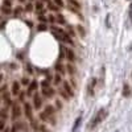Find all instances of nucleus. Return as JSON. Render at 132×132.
I'll list each match as a JSON object with an SVG mask.
<instances>
[{
    "label": "nucleus",
    "mask_w": 132,
    "mask_h": 132,
    "mask_svg": "<svg viewBox=\"0 0 132 132\" xmlns=\"http://www.w3.org/2000/svg\"><path fill=\"white\" fill-rule=\"evenodd\" d=\"M49 86H50V83H49L48 79H45V81L41 82V87H49Z\"/></svg>",
    "instance_id": "nucleus-32"
},
{
    "label": "nucleus",
    "mask_w": 132,
    "mask_h": 132,
    "mask_svg": "<svg viewBox=\"0 0 132 132\" xmlns=\"http://www.w3.org/2000/svg\"><path fill=\"white\" fill-rule=\"evenodd\" d=\"M66 70H69V74H71V75L75 74V68H73V65H71V63L66 66Z\"/></svg>",
    "instance_id": "nucleus-18"
},
{
    "label": "nucleus",
    "mask_w": 132,
    "mask_h": 132,
    "mask_svg": "<svg viewBox=\"0 0 132 132\" xmlns=\"http://www.w3.org/2000/svg\"><path fill=\"white\" fill-rule=\"evenodd\" d=\"M63 50L66 52V57H68V60H69L70 62H74V61H75V54H74V50H73V49H70V48H65Z\"/></svg>",
    "instance_id": "nucleus-6"
},
{
    "label": "nucleus",
    "mask_w": 132,
    "mask_h": 132,
    "mask_svg": "<svg viewBox=\"0 0 132 132\" xmlns=\"http://www.w3.org/2000/svg\"><path fill=\"white\" fill-rule=\"evenodd\" d=\"M40 131H41V132H48V129L45 128V126H41V127H40Z\"/></svg>",
    "instance_id": "nucleus-37"
},
{
    "label": "nucleus",
    "mask_w": 132,
    "mask_h": 132,
    "mask_svg": "<svg viewBox=\"0 0 132 132\" xmlns=\"http://www.w3.org/2000/svg\"><path fill=\"white\" fill-rule=\"evenodd\" d=\"M65 70H66V68H65V66H63V65H62L61 62H58V63L56 65V71H58V74L63 75V74L66 73Z\"/></svg>",
    "instance_id": "nucleus-11"
},
{
    "label": "nucleus",
    "mask_w": 132,
    "mask_h": 132,
    "mask_svg": "<svg viewBox=\"0 0 132 132\" xmlns=\"http://www.w3.org/2000/svg\"><path fill=\"white\" fill-rule=\"evenodd\" d=\"M63 91H65L66 94L69 95V98H71V96L74 95V91H73V89H71V87H70V85H69L68 82H66V81H63Z\"/></svg>",
    "instance_id": "nucleus-7"
},
{
    "label": "nucleus",
    "mask_w": 132,
    "mask_h": 132,
    "mask_svg": "<svg viewBox=\"0 0 132 132\" xmlns=\"http://www.w3.org/2000/svg\"><path fill=\"white\" fill-rule=\"evenodd\" d=\"M50 30H52V33H53V36L56 37L57 40L63 41V42H66V44H69V45H73V44H74V41L71 40V37H70L63 29H61V28H58V27L52 25Z\"/></svg>",
    "instance_id": "nucleus-1"
},
{
    "label": "nucleus",
    "mask_w": 132,
    "mask_h": 132,
    "mask_svg": "<svg viewBox=\"0 0 132 132\" xmlns=\"http://www.w3.org/2000/svg\"><path fill=\"white\" fill-rule=\"evenodd\" d=\"M53 3L56 4L57 7H60V8H63V7H65V4H63V0H53Z\"/></svg>",
    "instance_id": "nucleus-21"
},
{
    "label": "nucleus",
    "mask_w": 132,
    "mask_h": 132,
    "mask_svg": "<svg viewBox=\"0 0 132 132\" xmlns=\"http://www.w3.org/2000/svg\"><path fill=\"white\" fill-rule=\"evenodd\" d=\"M123 95L124 96H128L129 95V87L127 85H124V89H123Z\"/></svg>",
    "instance_id": "nucleus-26"
},
{
    "label": "nucleus",
    "mask_w": 132,
    "mask_h": 132,
    "mask_svg": "<svg viewBox=\"0 0 132 132\" xmlns=\"http://www.w3.org/2000/svg\"><path fill=\"white\" fill-rule=\"evenodd\" d=\"M33 106H35L36 110H40L42 106V99L38 93H35V95H33Z\"/></svg>",
    "instance_id": "nucleus-3"
},
{
    "label": "nucleus",
    "mask_w": 132,
    "mask_h": 132,
    "mask_svg": "<svg viewBox=\"0 0 132 132\" xmlns=\"http://www.w3.org/2000/svg\"><path fill=\"white\" fill-rule=\"evenodd\" d=\"M24 98H25V94H24V91L19 93V99H20V101H24Z\"/></svg>",
    "instance_id": "nucleus-35"
},
{
    "label": "nucleus",
    "mask_w": 132,
    "mask_h": 132,
    "mask_svg": "<svg viewBox=\"0 0 132 132\" xmlns=\"http://www.w3.org/2000/svg\"><path fill=\"white\" fill-rule=\"evenodd\" d=\"M36 9H37V12L44 9V3L41 2V0H37V2H36Z\"/></svg>",
    "instance_id": "nucleus-16"
},
{
    "label": "nucleus",
    "mask_w": 132,
    "mask_h": 132,
    "mask_svg": "<svg viewBox=\"0 0 132 132\" xmlns=\"http://www.w3.org/2000/svg\"><path fill=\"white\" fill-rule=\"evenodd\" d=\"M37 86H38L37 81H32V83H30V85H29V87H28V91H27V94H28V95H32V93H36V90H37Z\"/></svg>",
    "instance_id": "nucleus-9"
},
{
    "label": "nucleus",
    "mask_w": 132,
    "mask_h": 132,
    "mask_svg": "<svg viewBox=\"0 0 132 132\" xmlns=\"http://www.w3.org/2000/svg\"><path fill=\"white\" fill-rule=\"evenodd\" d=\"M4 128H5V120L0 119V132H2V131H3Z\"/></svg>",
    "instance_id": "nucleus-31"
},
{
    "label": "nucleus",
    "mask_w": 132,
    "mask_h": 132,
    "mask_svg": "<svg viewBox=\"0 0 132 132\" xmlns=\"http://www.w3.org/2000/svg\"><path fill=\"white\" fill-rule=\"evenodd\" d=\"M68 3L70 4V7H75V9H81V3L77 2V0H68Z\"/></svg>",
    "instance_id": "nucleus-12"
},
{
    "label": "nucleus",
    "mask_w": 132,
    "mask_h": 132,
    "mask_svg": "<svg viewBox=\"0 0 132 132\" xmlns=\"http://www.w3.org/2000/svg\"><path fill=\"white\" fill-rule=\"evenodd\" d=\"M77 29H78V32H79V36L81 37H85V35H86V33H85V28L82 25H78V27H77Z\"/></svg>",
    "instance_id": "nucleus-20"
},
{
    "label": "nucleus",
    "mask_w": 132,
    "mask_h": 132,
    "mask_svg": "<svg viewBox=\"0 0 132 132\" xmlns=\"http://www.w3.org/2000/svg\"><path fill=\"white\" fill-rule=\"evenodd\" d=\"M30 126H32V128H33V129H35V131H37V129H38V126H37V122H36V120H35V119H32V120H30Z\"/></svg>",
    "instance_id": "nucleus-23"
},
{
    "label": "nucleus",
    "mask_w": 132,
    "mask_h": 132,
    "mask_svg": "<svg viewBox=\"0 0 132 132\" xmlns=\"http://www.w3.org/2000/svg\"><path fill=\"white\" fill-rule=\"evenodd\" d=\"M56 103H57V107H58V108H61V102H60V101H57Z\"/></svg>",
    "instance_id": "nucleus-39"
},
{
    "label": "nucleus",
    "mask_w": 132,
    "mask_h": 132,
    "mask_svg": "<svg viewBox=\"0 0 132 132\" xmlns=\"http://www.w3.org/2000/svg\"><path fill=\"white\" fill-rule=\"evenodd\" d=\"M2 132H8V129H5V128H4V129H3Z\"/></svg>",
    "instance_id": "nucleus-43"
},
{
    "label": "nucleus",
    "mask_w": 132,
    "mask_h": 132,
    "mask_svg": "<svg viewBox=\"0 0 132 132\" xmlns=\"http://www.w3.org/2000/svg\"><path fill=\"white\" fill-rule=\"evenodd\" d=\"M60 83H61V77L54 75V85H60Z\"/></svg>",
    "instance_id": "nucleus-29"
},
{
    "label": "nucleus",
    "mask_w": 132,
    "mask_h": 132,
    "mask_svg": "<svg viewBox=\"0 0 132 132\" xmlns=\"http://www.w3.org/2000/svg\"><path fill=\"white\" fill-rule=\"evenodd\" d=\"M81 122H82V116H78V118H77V120H75V123H74V126H73V132H75L77 129H78Z\"/></svg>",
    "instance_id": "nucleus-14"
},
{
    "label": "nucleus",
    "mask_w": 132,
    "mask_h": 132,
    "mask_svg": "<svg viewBox=\"0 0 132 132\" xmlns=\"http://www.w3.org/2000/svg\"><path fill=\"white\" fill-rule=\"evenodd\" d=\"M129 17H131V20H132V11H131V12H129Z\"/></svg>",
    "instance_id": "nucleus-41"
},
{
    "label": "nucleus",
    "mask_w": 132,
    "mask_h": 132,
    "mask_svg": "<svg viewBox=\"0 0 132 132\" xmlns=\"http://www.w3.org/2000/svg\"><path fill=\"white\" fill-rule=\"evenodd\" d=\"M56 19H57V21H58V23H60L61 25H63V24H65V17H63V16H62L61 13H58Z\"/></svg>",
    "instance_id": "nucleus-19"
},
{
    "label": "nucleus",
    "mask_w": 132,
    "mask_h": 132,
    "mask_svg": "<svg viewBox=\"0 0 132 132\" xmlns=\"http://www.w3.org/2000/svg\"><path fill=\"white\" fill-rule=\"evenodd\" d=\"M42 94L45 96H48V98H52L54 94H56V91H54L52 87L49 86V87H42Z\"/></svg>",
    "instance_id": "nucleus-8"
},
{
    "label": "nucleus",
    "mask_w": 132,
    "mask_h": 132,
    "mask_svg": "<svg viewBox=\"0 0 132 132\" xmlns=\"http://www.w3.org/2000/svg\"><path fill=\"white\" fill-rule=\"evenodd\" d=\"M60 94H61V96H62V98H65V99H69V95L66 94L65 91H63V89H62V90L60 91Z\"/></svg>",
    "instance_id": "nucleus-34"
},
{
    "label": "nucleus",
    "mask_w": 132,
    "mask_h": 132,
    "mask_svg": "<svg viewBox=\"0 0 132 132\" xmlns=\"http://www.w3.org/2000/svg\"><path fill=\"white\" fill-rule=\"evenodd\" d=\"M2 12L4 13V15H11L12 13V8H8V7H2Z\"/></svg>",
    "instance_id": "nucleus-15"
},
{
    "label": "nucleus",
    "mask_w": 132,
    "mask_h": 132,
    "mask_svg": "<svg viewBox=\"0 0 132 132\" xmlns=\"http://www.w3.org/2000/svg\"><path fill=\"white\" fill-rule=\"evenodd\" d=\"M21 12H23V7H16V9H15V16H19Z\"/></svg>",
    "instance_id": "nucleus-28"
},
{
    "label": "nucleus",
    "mask_w": 132,
    "mask_h": 132,
    "mask_svg": "<svg viewBox=\"0 0 132 132\" xmlns=\"http://www.w3.org/2000/svg\"><path fill=\"white\" fill-rule=\"evenodd\" d=\"M19 93H20V83L17 81H15L12 83V94L13 95H19Z\"/></svg>",
    "instance_id": "nucleus-10"
},
{
    "label": "nucleus",
    "mask_w": 132,
    "mask_h": 132,
    "mask_svg": "<svg viewBox=\"0 0 132 132\" xmlns=\"http://www.w3.org/2000/svg\"><path fill=\"white\" fill-rule=\"evenodd\" d=\"M24 111H25V116H27L29 120H32V119H33V112H32V106H30V103H28V102L24 103Z\"/></svg>",
    "instance_id": "nucleus-5"
},
{
    "label": "nucleus",
    "mask_w": 132,
    "mask_h": 132,
    "mask_svg": "<svg viewBox=\"0 0 132 132\" xmlns=\"http://www.w3.org/2000/svg\"><path fill=\"white\" fill-rule=\"evenodd\" d=\"M38 21H40V23H42V24H45L46 21H48V17H45L44 15H40L38 16Z\"/></svg>",
    "instance_id": "nucleus-24"
},
{
    "label": "nucleus",
    "mask_w": 132,
    "mask_h": 132,
    "mask_svg": "<svg viewBox=\"0 0 132 132\" xmlns=\"http://www.w3.org/2000/svg\"><path fill=\"white\" fill-rule=\"evenodd\" d=\"M3 5H4V7H8V8H11V7H12V0H4Z\"/></svg>",
    "instance_id": "nucleus-27"
},
{
    "label": "nucleus",
    "mask_w": 132,
    "mask_h": 132,
    "mask_svg": "<svg viewBox=\"0 0 132 132\" xmlns=\"http://www.w3.org/2000/svg\"><path fill=\"white\" fill-rule=\"evenodd\" d=\"M106 116H107V111H106V110L104 108H101V110H99V111L95 114V116L91 119V122H90V129H93V128H95L96 126H99V124H101L102 122H103V120L106 119Z\"/></svg>",
    "instance_id": "nucleus-2"
},
{
    "label": "nucleus",
    "mask_w": 132,
    "mask_h": 132,
    "mask_svg": "<svg viewBox=\"0 0 132 132\" xmlns=\"http://www.w3.org/2000/svg\"><path fill=\"white\" fill-rule=\"evenodd\" d=\"M68 32H69V36L70 37H74L75 36V32H74V29H73V27H70V25H68Z\"/></svg>",
    "instance_id": "nucleus-25"
},
{
    "label": "nucleus",
    "mask_w": 132,
    "mask_h": 132,
    "mask_svg": "<svg viewBox=\"0 0 132 132\" xmlns=\"http://www.w3.org/2000/svg\"><path fill=\"white\" fill-rule=\"evenodd\" d=\"M19 2H20V3H24V2H25V0H19Z\"/></svg>",
    "instance_id": "nucleus-44"
},
{
    "label": "nucleus",
    "mask_w": 132,
    "mask_h": 132,
    "mask_svg": "<svg viewBox=\"0 0 132 132\" xmlns=\"http://www.w3.org/2000/svg\"><path fill=\"white\" fill-rule=\"evenodd\" d=\"M32 9H33V4H32V3L27 4V7H25V11H27V12H32Z\"/></svg>",
    "instance_id": "nucleus-33"
},
{
    "label": "nucleus",
    "mask_w": 132,
    "mask_h": 132,
    "mask_svg": "<svg viewBox=\"0 0 132 132\" xmlns=\"http://www.w3.org/2000/svg\"><path fill=\"white\" fill-rule=\"evenodd\" d=\"M23 85H28L29 83V81H28V78H23V82H21Z\"/></svg>",
    "instance_id": "nucleus-38"
},
{
    "label": "nucleus",
    "mask_w": 132,
    "mask_h": 132,
    "mask_svg": "<svg viewBox=\"0 0 132 132\" xmlns=\"http://www.w3.org/2000/svg\"><path fill=\"white\" fill-rule=\"evenodd\" d=\"M48 9H50V11H56V12H58V11H60V7H57L53 2H50V0H49V2H48Z\"/></svg>",
    "instance_id": "nucleus-13"
},
{
    "label": "nucleus",
    "mask_w": 132,
    "mask_h": 132,
    "mask_svg": "<svg viewBox=\"0 0 132 132\" xmlns=\"http://www.w3.org/2000/svg\"><path fill=\"white\" fill-rule=\"evenodd\" d=\"M12 132H16V128H15V127L12 128Z\"/></svg>",
    "instance_id": "nucleus-42"
},
{
    "label": "nucleus",
    "mask_w": 132,
    "mask_h": 132,
    "mask_svg": "<svg viewBox=\"0 0 132 132\" xmlns=\"http://www.w3.org/2000/svg\"><path fill=\"white\" fill-rule=\"evenodd\" d=\"M0 119H3V120L7 119V108H2V110H0Z\"/></svg>",
    "instance_id": "nucleus-17"
},
{
    "label": "nucleus",
    "mask_w": 132,
    "mask_h": 132,
    "mask_svg": "<svg viewBox=\"0 0 132 132\" xmlns=\"http://www.w3.org/2000/svg\"><path fill=\"white\" fill-rule=\"evenodd\" d=\"M2 81H3V74L0 73V82H2Z\"/></svg>",
    "instance_id": "nucleus-40"
},
{
    "label": "nucleus",
    "mask_w": 132,
    "mask_h": 132,
    "mask_svg": "<svg viewBox=\"0 0 132 132\" xmlns=\"http://www.w3.org/2000/svg\"><path fill=\"white\" fill-rule=\"evenodd\" d=\"M21 115V108L17 103H12V119H17Z\"/></svg>",
    "instance_id": "nucleus-4"
},
{
    "label": "nucleus",
    "mask_w": 132,
    "mask_h": 132,
    "mask_svg": "<svg viewBox=\"0 0 132 132\" xmlns=\"http://www.w3.org/2000/svg\"><path fill=\"white\" fill-rule=\"evenodd\" d=\"M4 101H5V104H7V106H11V104L13 103V102L9 99V95H8V94H4Z\"/></svg>",
    "instance_id": "nucleus-22"
},
{
    "label": "nucleus",
    "mask_w": 132,
    "mask_h": 132,
    "mask_svg": "<svg viewBox=\"0 0 132 132\" xmlns=\"http://www.w3.org/2000/svg\"><path fill=\"white\" fill-rule=\"evenodd\" d=\"M48 19H49V21H50V23H52V24H53V23H54V21H56V17H54V16H53V15H50V16H49V17H48Z\"/></svg>",
    "instance_id": "nucleus-36"
},
{
    "label": "nucleus",
    "mask_w": 132,
    "mask_h": 132,
    "mask_svg": "<svg viewBox=\"0 0 132 132\" xmlns=\"http://www.w3.org/2000/svg\"><path fill=\"white\" fill-rule=\"evenodd\" d=\"M37 29H38L40 32H44V30H46V25H45V24H42V23H41V24H40V25L37 27Z\"/></svg>",
    "instance_id": "nucleus-30"
}]
</instances>
